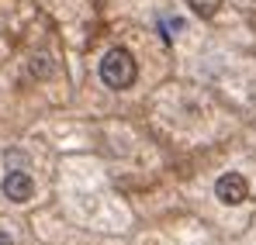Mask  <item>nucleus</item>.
<instances>
[{"label":"nucleus","instance_id":"20e7f679","mask_svg":"<svg viewBox=\"0 0 256 245\" xmlns=\"http://www.w3.org/2000/svg\"><path fill=\"white\" fill-rule=\"evenodd\" d=\"M187 3H190V10H194L198 17H214L218 7H222V0H187Z\"/></svg>","mask_w":256,"mask_h":245},{"label":"nucleus","instance_id":"f257e3e1","mask_svg":"<svg viewBox=\"0 0 256 245\" xmlns=\"http://www.w3.org/2000/svg\"><path fill=\"white\" fill-rule=\"evenodd\" d=\"M138 76V66H135V55L128 48H111L100 62V80L108 83L111 90H128Z\"/></svg>","mask_w":256,"mask_h":245},{"label":"nucleus","instance_id":"39448f33","mask_svg":"<svg viewBox=\"0 0 256 245\" xmlns=\"http://www.w3.org/2000/svg\"><path fill=\"white\" fill-rule=\"evenodd\" d=\"M32 73H35V76H48V73H52V62H48L45 55L32 59Z\"/></svg>","mask_w":256,"mask_h":245},{"label":"nucleus","instance_id":"423d86ee","mask_svg":"<svg viewBox=\"0 0 256 245\" xmlns=\"http://www.w3.org/2000/svg\"><path fill=\"white\" fill-rule=\"evenodd\" d=\"M0 245H14V242H10V239H7V235H4V232H0Z\"/></svg>","mask_w":256,"mask_h":245},{"label":"nucleus","instance_id":"7ed1b4c3","mask_svg":"<svg viewBox=\"0 0 256 245\" xmlns=\"http://www.w3.org/2000/svg\"><path fill=\"white\" fill-rule=\"evenodd\" d=\"M32 194H35V183H32V176H28V173L14 169V173H7V176H4V197H7V201L24 204V201H32Z\"/></svg>","mask_w":256,"mask_h":245},{"label":"nucleus","instance_id":"f03ea898","mask_svg":"<svg viewBox=\"0 0 256 245\" xmlns=\"http://www.w3.org/2000/svg\"><path fill=\"white\" fill-rule=\"evenodd\" d=\"M246 194H250V187H246V180L239 176V173H222L218 176V183H214V197L222 201V204H242L246 201Z\"/></svg>","mask_w":256,"mask_h":245}]
</instances>
